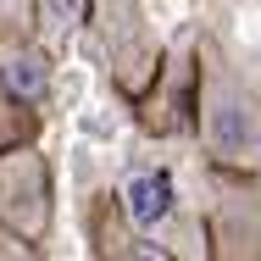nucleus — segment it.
<instances>
[{
	"instance_id": "obj_1",
	"label": "nucleus",
	"mask_w": 261,
	"mask_h": 261,
	"mask_svg": "<svg viewBox=\"0 0 261 261\" xmlns=\"http://www.w3.org/2000/svg\"><path fill=\"white\" fill-rule=\"evenodd\" d=\"M200 145L222 167H261V95L228 61H211L200 89Z\"/></svg>"
},
{
	"instance_id": "obj_2",
	"label": "nucleus",
	"mask_w": 261,
	"mask_h": 261,
	"mask_svg": "<svg viewBox=\"0 0 261 261\" xmlns=\"http://www.w3.org/2000/svg\"><path fill=\"white\" fill-rule=\"evenodd\" d=\"M0 222L28 245L50 233V161L28 145L0 156Z\"/></svg>"
},
{
	"instance_id": "obj_3",
	"label": "nucleus",
	"mask_w": 261,
	"mask_h": 261,
	"mask_svg": "<svg viewBox=\"0 0 261 261\" xmlns=\"http://www.w3.org/2000/svg\"><path fill=\"white\" fill-rule=\"evenodd\" d=\"M89 17H95V39H100L117 84L139 89L156 67V34L145 22V6L139 0H89Z\"/></svg>"
},
{
	"instance_id": "obj_4",
	"label": "nucleus",
	"mask_w": 261,
	"mask_h": 261,
	"mask_svg": "<svg viewBox=\"0 0 261 261\" xmlns=\"http://www.w3.org/2000/svg\"><path fill=\"white\" fill-rule=\"evenodd\" d=\"M50 45L39 39V34H6L0 39V84L17 95L22 106H39L50 95Z\"/></svg>"
},
{
	"instance_id": "obj_5",
	"label": "nucleus",
	"mask_w": 261,
	"mask_h": 261,
	"mask_svg": "<svg viewBox=\"0 0 261 261\" xmlns=\"http://www.w3.org/2000/svg\"><path fill=\"white\" fill-rule=\"evenodd\" d=\"M172 206H178V195H172V178H167V172L139 167V172L122 178V211H128L134 228H156V222H167Z\"/></svg>"
},
{
	"instance_id": "obj_6",
	"label": "nucleus",
	"mask_w": 261,
	"mask_h": 261,
	"mask_svg": "<svg viewBox=\"0 0 261 261\" xmlns=\"http://www.w3.org/2000/svg\"><path fill=\"white\" fill-rule=\"evenodd\" d=\"M84 6H89V0H34V34H39L50 50H61V45L78 34Z\"/></svg>"
}]
</instances>
